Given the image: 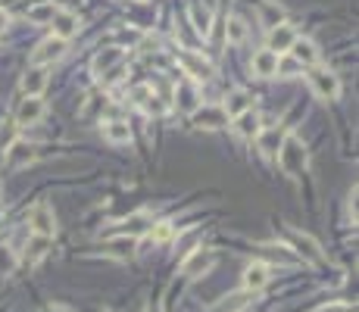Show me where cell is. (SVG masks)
Returning <instances> with one entry per match:
<instances>
[{
    "mask_svg": "<svg viewBox=\"0 0 359 312\" xmlns=\"http://www.w3.org/2000/svg\"><path fill=\"white\" fill-rule=\"evenodd\" d=\"M291 241L294 247H297L300 253H303L309 263H325V253H322V247L316 244V241L309 238V234H300V231H291Z\"/></svg>",
    "mask_w": 359,
    "mask_h": 312,
    "instance_id": "obj_12",
    "label": "cell"
},
{
    "mask_svg": "<svg viewBox=\"0 0 359 312\" xmlns=\"http://www.w3.org/2000/svg\"><path fill=\"white\" fill-rule=\"evenodd\" d=\"M54 13H56V3H54V0H47V3H38V7L28 10V19L38 22V25H44V22L54 19Z\"/></svg>",
    "mask_w": 359,
    "mask_h": 312,
    "instance_id": "obj_18",
    "label": "cell"
},
{
    "mask_svg": "<svg viewBox=\"0 0 359 312\" xmlns=\"http://www.w3.org/2000/svg\"><path fill=\"white\" fill-rule=\"evenodd\" d=\"M44 88H47V72H44V66H34L22 75V91H25V97H41Z\"/></svg>",
    "mask_w": 359,
    "mask_h": 312,
    "instance_id": "obj_9",
    "label": "cell"
},
{
    "mask_svg": "<svg viewBox=\"0 0 359 312\" xmlns=\"http://www.w3.org/2000/svg\"><path fill=\"white\" fill-rule=\"evenodd\" d=\"M119 60H122V50H119V47H109L107 54H100V56L94 60V72H107V69L113 66V63H119Z\"/></svg>",
    "mask_w": 359,
    "mask_h": 312,
    "instance_id": "obj_23",
    "label": "cell"
},
{
    "mask_svg": "<svg viewBox=\"0 0 359 312\" xmlns=\"http://www.w3.org/2000/svg\"><path fill=\"white\" fill-rule=\"evenodd\" d=\"M103 135H107V141H113V144H129L131 141L129 122H107L103 125Z\"/></svg>",
    "mask_w": 359,
    "mask_h": 312,
    "instance_id": "obj_16",
    "label": "cell"
},
{
    "mask_svg": "<svg viewBox=\"0 0 359 312\" xmlns=\"http://www.w3.org/2000/svg\"><path fill=\"white\" fill-rule=\"evenodd\" d=\"M213 265H216V253L200 247V250H194V253H188V256H184L182 275H184V278H200V275H206Z\"/></svg>",
    "mask_w": 359,
    "mask_h": 312,
    "instance_id": "obj_4",
    "label": "cell"
},
{
    "mask_svg": "<svg viewBox=\"0 0 359 312\" xmlns=\"http://www.w3.org/2000/svg\"><path fill=\"white\" fill-rule=\"evenodd\" d=\"M50 25H54V38H63V41H69L75 32H78V16L75 13H66V10H56L54 19H50Z\"/></svg>",
    "mask_w": 359,
    "mask_h": 312,
    "instance_id": "obj_7",
    "label": "cell"
},
{
    "mask_svg": "<svg viewBox=\"0 0 359 312\" xmlns=\"http://www.w3.org/2000/svg\"><path fill=\"white\" fill-rule=\"evenodd\" d=\"M63 54H66V41H63V38H54V34H50L47 41H41L38 47H34L32 63H34V66H47V63L63 60Z\"/></svg>",
    "mask_w": 359,
    "mask_h": 312,
    "instance_id": "obj_5",
    "label": "cell"
},
{
    "mask_svg": "<svg viewBox=\"0 0 359 312\" xmlns=\"http://www.w3.org/2000/svg\"><path fill=\"white\" fill-rule=\"evenodd\" d=\"M300 69H303V66H300V63L294 60V56H285V60L278 56V69H275V72H281V75H294V72H300Z\"/></svg>",
    "mask_w": 359,
    "mask_h": 312,
    "instance_id": "obj_30",
    "label": "cell"
},
{
    "mask_svg": "<svg viewBox=\"0 0 359 312\" xmlns=\"http://www.w3.org/2000/svg\"><path fill=\"white\" fill-rule=\"evenodd\" d=\"M244 109H250V97H247L244 91H235V94L225 97L222 113L228 115V119H235V115H237V113H244Z\"/></svg>",
    "mask_w": 359,
    "mask_h": 312,
    "instance_id": "obj_15",
    "label": "cell"
},
{
    "mask_svg": "<svg viewBox=\"0 0 359 312\" xmlns=\"http://www.w3.org/2000/svg\"><path fill=\"white\" fill-rule=\"evenodd\" d=\"M263 19H265V25H278L281 22V10L278 7H272V3H263Z\"/></svg>",
    "mask_w": 359,
    "mask_h": 312,
    "instance_id": "obj_31",
    "label": "cell"
},
{
    "mask_svg": "<svg viewBox=\"0 0 359 312\" xmlns=\"http://www.w3.org/2000/svg\"><path fill=\"white\" fill-rule=\"evenodd\" d=\"M175 97H178V107H182L184 113H197V107H200V100H197V91L191 88V85H182Z\"/></svg>",
    "mask_w": 359,
    "mask_h": 312,
    "instance_id": "obj_17",
    "label": "cell"
},
{
    "mask_svg": "<svg viewBox=\"0 0 359 312\" xmlns=\"http://www.w3.org/2000/svg\"><path fill=\"white\" fill-rule=\"evenodd\" d=\"M109 247H113L116 256H129V253L135 250V238H119V241H113Z\"/></svg>",
    "mask_w": 359,
    "mask_h": 312,
    "instance_id": "obj_29",
    "label": "cell"
},
{
    "mask_svg": "<svg viewBox=\"0 0 359 312\" xmlns=\"http://www.w3.org/2000/svg\"><path fill=\"white\" fill-rule=\"evenodd\" d=\"M235 129L241 137H257L259 131H263V125H259V115L253 113V109H244V113L235 115Z\"/></svg>",
    "mask_w": 359,
    "mask_h": 312,
    "instance_id": "obj_13",
    "label": "cell"
},
{
    "mask_svg": "<svg viewBox=\"0 0 359 312\" xmlns=\"http://www.w3.org/2000/svg\"><path fill=\"white\" fill-rule=\"evenodd\" d=\"M28 225H32V234H41V238H54L56 234V216L47 203H34L28 212Z\"/></svg>",
    "mask_w": 359,
    "mask_h": 312,
    "instance_id": "obj_3",
    "label": "cell"
},
{
    "mask_svg": "<svg viewBox=\"0 0 359 312\" xmlns=\"http://www.w3.org/2000/svg\"><path fill=\"white\" fill-rule=\"evenodd\" d=\"M191 16H194V28L206 38V34H210V25H213V16L206 13V10H200V7H191Z\"/></svg>",
    "mask_w": 359,
    "mask_h": 312,
    "instance_id": "obj_24",
    "label": "cell"
},
{
    "mask_svg": "<svg viewBox=\"0 0 359 312\" xmlns=\"http://www.w3.org/2000/svg\"><path fill=\"white\" fill-rule=\"evenodd\" d=\"M309 88H312V94L322 97V100H334V97L340 94V78L334 72H328V69H312Z\"/></svg>",
    "mask_w": 359,
    "mask_h": 312,
    "instance_id": "obj_2",
    "label": "cell"
},
{
    "mask_svg": "<svg viewBox=\"0 0 359 312\" xmlns=\"http://www.w3.org/2000/svg\"><path fill=\"white\" fill-rule=\"evenodd\" d=\"M7 25H10V16L3 13V10H0V32H3V28H7Z\"/></svg>",
    "mask_w": 359,
    "mask_h": 312,
    "instance_id": "obj_33",
    "label": "cell"
},
{
    "mask_svg": "<svg viewBox=\"0 0 359 312\" xmlns=\"http://www.w3.org/2000/svg\"><path fill=\"white\" fill-rule=\"evenodd\" d=\"M182 66L188 69L194 78H210V75H213V69L206 66V63H200L197 56H182Z\"/></svg>",
    "mask_w": 359,
    "mask_h": 312,
    "instance_id": "obj_21",
    "label": "cell"
},
{
    "mask_svg": "<svg viewBox=\"0 0 359 312\" xmlns=\"http://www.w3.org/2000/svg\"><path fill=\"white\" fill-rule=\"evenodd\" d=\"M294 28L291 25H285V22H278V25H272V32H269V50H275V54H285L287 47L294 44Z\"/></svg>",
    "mask_w": 359,
    "mask_h": 312,
    "instance_id": "obj_10",
    "label": "cell"
},
{
    "mask_svg": "<svg viewBox=\"0 0 359 312\" xmlns=\"http://www.w3.org/2000/svg\"><path fill=\"white\" fill-rule=\"evenodd\" d=\"M47 247H50V238H41V234H34L32 241H28V259H41L44 253H47Z\"/></svg>",
    "mask_w": 359,
    "mask_h": 312,
    "instance_id": "obj_25",
    "label": "cell"
},
{
    "mask_svg": "<svg viewBox=\"0 0 359 312\" xmlns=\"http://www.w3.org/2000/svg\"><path fill=\"white\" fill-rule=\"evenodd\" d=\"M50 312H63V309H50Z\"/></svg>",
    "mask_w": 359,
    "mask_h": 312,
    "instance_id": "obj_35",
    "label": "cell"
},
{
    "mask_svg": "<svg viewBox=\"0 0 359 312\" xmlns=\"http://www.w3.org/2000/svg\"><path fill=\"white\" fill-rule=\"evenodd\" d=\"M269 265L265 263H250L244 269V291L247 293H257V291H263L265 285H269Z\"/></svg>",
    "mask_w": 359,
    "mask_h": 312,
    "instance_id": "obj_6",
    "label": "cell"
},
{
    "mask_svg": "<svg viewBox=\"0 0 359 312\" xmlns=\"http://www.w3.org/2000/svg\"><path fill=\"white\" fill-rule=\"evenodd\" d=\"M322 312H356V309H353L350 303H328Z\"/></svg>",
    "mask_w": 359,
    "mask_h": 312,
    "instance_id": "obj_32",
    "label": "cell"
},
{
    "mask_svg": "<svg viewBox=\"0 0 359 312\" xmlns=\"http://www.w3.org/2000/svg\"><path fill=\"white\" fill-rule=\"evenodd\" d=\"M275 69H278V54L275 50H259V54L253 56V72H257L259 78H272V75H278Z\"/></svg>",
    "mask_w": 359,
    "mask_h": 312,
    "instance_id": "obj_14",
    "label": "cell"
},
{
    "mask_svg": "<svg viewBox=\"0 0 359 312\" xmlns=\"http://www.w3.org/2000/svg\"><path fill=\"white\" fill-rule=\"evenodd\" d=\"M259 147H263V153H278V147H281V131L272 129V131H259Z\"/></svg>",
    "mask_w": 359,
    "mask_h": 312,
    "instance_id": "obj_19",
    "label": "cell"
},
{
    "mask_svg": "<svg viewBox=\"0 0 359 312\" xmlns=\"http://www.w3.org/2000/svg\"><path fill=\"white\" fill-rule=\"evenodd\" d=\"M144 312H163V309H160V306H147V309H144Z\"/></svg>",
    "mask_w": 359,
    "mask_h": 312,
    "instance_id": "obj_34",
    "label": "cell"
},
{
    "mask_svg": "<svg viewBox=\"0 0 359 312\" xmlns=\"http://www.w3.org/2000/svg\"><path fill=\"white\" fill-rule=\"evenodd\" d=\"M44 115V100L41 97H25V100L19 103V109H16V122L19 125H34L41 122Z\"/></svg>",
    "mask_w": 359,
    "mask_h": 312,
    "instance_id": "obj_8",
    "label": "cell"
},
{
    "mask_svg": "<svg viewBox=\"0 0 359 312\" xmlns=\"http://www.w3.org/2000/svg\"><path fill=\"white\" fill-rule=\"evenodd\" d=\"M16 269V253L10 247H0V275H10Z\"/></svg>",
    "mask_w": 359,
    "mask_h": 312,
    "instance_id": "obj_28",
    "label": "cell"
},
{
    "mask_svg": "<svg viewBox=\"0 0 359 312\" xmlns=\"http://www.w3.org/2000/svg\"><path fill=\"white\" fill-rule=\"evenodd\" d=\"M278 163H281V169L287 172V175H300L306 166V150L300 147L297 137H287V141H281V147H278Z\"/></svg>",
    "mask_w": 359,
    "mask_h": 312,
    "instance_id": "obj_1",
    "label": "cell"
},
{
    "mask_svg": "<svg viewBox=\"0 0 359 312\" xmlns=\"http://www.w3.org/2000/svg\"><path fill=\"white\" fill-rule=\"evenodd\" d=\"M125 234H129V238H135V234H141V231L144 228H147V225H150V219H147V212H138V216H131V219H125Z\"/></svg>",
    "mask_w": 359,
    "mask_h": 312,
    "instance_id": "obj_22",
    "label": "cell"
},
{
    "mask_svg": "<svg viewBox=\"0 0 359 312\" xmlns=\"http://www.w3.org/2000/svg\"><path fill=\"white\" fill-rule=\"evenodd\" d=\"M287 54L300 63V66H316L318 63V50L312 41H303V38H294V44L287 47Z\"/></svg>",
    "mask_w": 359,
    "mask_h": 312,
    "instance_id": "obj_11",
    "label": "cell"
},
{
    "mask_svg": "<svg viewBox=\"0 0 359 312\" xmlns=\"http://www.w3.org/2000/svg\"><path fill=\"white\" fill-rule=\"evenodd\" d=\"M225 38H228L231 44H244V38H247V25H244V19H228V28H225Z\"/></svg>",
    "mask_w": 359,
    "mask_h": 312,
    "instance_id": "obj_20",
    "label": "cell"
},
{
    "mask_svg": "<svg viewBox=\"0 0 359 312\" xmlns=\"http://www.w3.org/2000/svg\"><path fill=\"white\" fill-rule=\"evenodd\" d=\"M172 238V225L169 222H156L153 228H150V241H156V244H163V241Z\"/></svg>",
    "mask_w": 359,
    "mask_h": 312,
    "instance_id": "obj_27",
    "label": "cell"
},
{
    "mask_svg": "<svg viewBox=\"0 0 359 312\" xmlns=\"http://www.w3.org/2000/svg\"><path fill=\"white\" fill-rule=\"evenodd\" d=\"M32 147H28V144H13V147H10V163L13 166H22V163H28V159H32Z\"/></svg>",
    "mask_w": 359,
    "mask_h": 312,
    "instance_id": "obj_26",
    "label": "cell"
}]
</instances>
